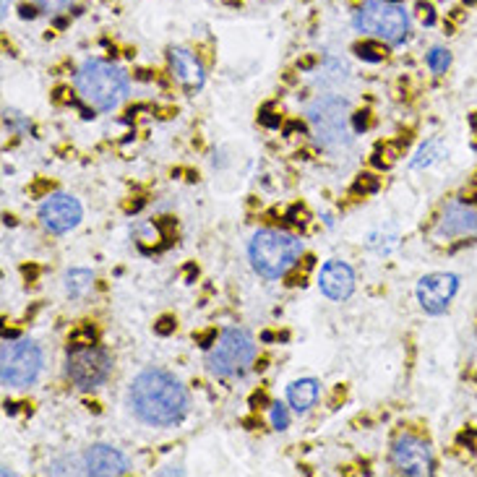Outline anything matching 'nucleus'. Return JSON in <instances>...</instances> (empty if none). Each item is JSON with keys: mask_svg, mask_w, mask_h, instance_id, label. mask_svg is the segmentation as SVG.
<instances>
[{"mask_svg": "<svg viewBox=\"0 0 477 477\" xmlns=\"http://www.w3.org/2000/svg\"><path fill=\"white\" fill-rule=\"evenodd\" d=\"M8 3L11 0H3V16H8Z\"/></svg>", "mask_w": 477, "mask_h": 477, "instance_id": "obj_23", "label": "nucleus"}, {"mask_svg": "<svg viewBox=\"0 0 477 477\" xmlns=\"http://www.w3.org/2000/svg\"><path fill=\"white\" fill-rule=\"evenodd\" d=\"M84 472L99 475V477L126 475V472H128V459H126L118 449L107 446V443H94L84 457Z\"/></svg>", "mask_w": 477, "mask_h": 477, "instance_id": "obj_13", "label": "nucleus"}, {"mask_svg": "<svg viewBox=\"0 0 477 477\" xmlns=\"http://www.w3.org/2000/svg\"><path fill=\"white\" fill-rule=\"evenodd\" d=\"M32 3H37V6L44 11H60V8H66L71 0H32Z\"/></svg>", "mask_w": 477, "mask_h": 477, "instance_id": "obj_22", "label": "nucleus"}, {"mask_svg": "<svg viewBox=\"0 0 477 477\" xmlns=\"http://www.w3.org/2000/svg\"><path fill=\"white\" fill-rule=\"evenodd\" d=\"M170 71H172V76L178 78L186 89H191V92L204 86V78H206L204 66H201L196 55L191 50H186V47L170 50Z\"/></svg>", "mask_w": 477, "mask_h": 477, "instance_id": "obj_15", "label": "nucleus"}, {"mask_svg": "<svg viewBox=\"0 0 477 477\" xmlns=\"http://www.w3.org/2000/svg\"><path fill=\"white\" fill-rule=\"evenodd\" d=\"M441 157V144L438 141H428L425 146H420V152L415 154V159H412V170H423V167H430Z\"/></svg>", "mask_w": 477, "mask_h": 477, "instance_id": "obj_18", "label": "nucleus"}, {"mask_svg": "<svg viewBox=\"0 0 477 477\" xmlns=\"http://www.w3.org/2000/svg\"><path fill=\"white\" fill-rule=\"evenodd\" d=\"M76 92L89 107L99 112L115 110L128 94V76L107 60H86L76 71Z\"/></svg>", "mask_w": 477, "mask_h": 477, "instance_id": "obj_2", "label": "nucleus"}, {"mask_svg": "<svg viewBox=\"0 0 477 477\" xmlns=\"http://www.w3.org/2000/svg\"><path fill=\"white\" fill-rule=\"evenodd\" d=\"M128 404L146 425H172L188 409V394L175 375L164 370H144L128 389Z\"/></svg>", "mask_w": 477, "mask_h": 477, "instance_id": "obj_1", "label": "nucleus"}, {"mask_svg": "<svg viewBox=\"0 0 477 477\" xmlns=\"http://www.w3.org/2000/svg\"><path fill=\"white\" fill-rule=\"evenodd\" d=\"M318 287L329 300H347L355 290V274L344 261H326L318 274Z\"/></svg>", "mask_w": 477, "mask_h": 477, "instance_id": "obj_12", "label": "nucleus"}, {"mask_svg": "<svg viewBox=\"0 0 477 477\" xmlns=\"http://www.w3.org/2000/svg\"><path fill=\"white\" fill-rule=\"evenodd\" d=\"M303 253V243L295 235L282 230H261L253 235L248 256L250 264L266 279H279L298 264Z\"/></svg>", "mask_w": 477, "mask_h": 477, "instance_id": "obj_3", "label": "nucleus"}, {"mask_svg": "<svg viewBox=\"0 0 477 477\" xmlns=\"http://www.w3.org/2000/svg\"><path fill=\"white\" fill-rule=\"evenodd\" d=\"M256 358V342L246 329H224L206 355V366L214 375H235L248 370Z\"/></svg>", "mask_w": 477, "mask_h": 477, "instance_id": "obj_6", "label": "nucleus"}, {"mask_svg": "<svg viewBox=\"0 0 477 477\" xmlns=\"http://www.w3.org/2000/svg\"><path fill=\"white\" fill-rule=\"evenodd\" d=\"M272 425L277 430H284V428L290 425V415H287V409L282 407V404H272Z\"/></svg>", "mask_w": 477, "mask_h": 477, "instance_id": "obj_20", "label": "nucleus"}, {"mask_svg": "<svg viewBox=\"0 0 477 477\" xmlns=\"http://www.w3.org/2000/svg\"><path fill=\"white\" fill-rule=\"evenodd\" d=\"M355 29L389 44H399L409 35V13L394 0H366L355 13Z\"/></svg>", "mask_w": 477, "mask_h": 477, "instance_id": "obj_5", "label": "nucleus"}, {"mask_svg": "<svg viewBox=\"0 0 477 477\" xmlns=\"http://www.w3.org/2000/svg\"><path fill=\"white\" fill-rule=\"evenodd\" d=\"M42 352L32 339H16L3 344V384L26 389L40 378Z\"/></svg>", "mask_w": 477, "mask_h": 477, "instance_id": "obj_7", "label": "nucleus"}, {"mask_svg": "<svg viewBox=\"0 0 477 477\" xmlns=\"http://www.w3.org/2000/svg\"><path fill=\"white\" fill-rule=\"evenodd\" d=\"M457 292H459V277H457V274L435 272L418 282V300H420V306H423V310L430 315L443 313Z\"/></svg>", "mask_w": 477, "mask_h": 477, "instance_id": "obj_11", "label": "nucleus"}, {"mask_svg": "<svg viewBox=\"0 0 477 477\" xmlns=\"http://www.w3.org/2000/svg\"><path fill=\"white\" fill-rule=\"evenodd\" d=\"M308 123L313 128L315 144L321 149L337 152L349 144V104L342 97L321 94L308 104Z\"/></svg>", "mask_w": 477, "mask_h": 477, "instance_id": "obj_4", "label": "nucleus"}, {"mask_svg": "<svg viewBox=\"0 0 477 477\" xmlns=\"http://www.w3.org/2000/svg\"><path fill=\"white\" fill-rule=\"evenodd\" d=\"M84 217V209L78 204V198L71 193H50L40 206V222L42 227L52 235H66L76 227Z\"/></svg>", "mask_w": 477, "mask_h": 477, "instance_id": "obj_9", "label": "nucleus"}, {"mask_svg": "<svg viewBox=\"0 0 477 477\" xmlns=\"http://www.w3.org/2000/svg\"><path fill=\"white\" fill-rule=\"evenodd\" d=\"M392 461L401 475L420 477V475H430V472H433V454H430V446H428L423 438H418V435L401 433L399 438L394 441Z\"/></svg>", "mask_w": 477, "mask_h": 477, "instance_id": "obj_10", "label": "nucleus"}, {"mask_svg": "<svg viewBox=\"0 0 477 477\" xmlns=\"http://www.w3.org/2000/svg\"><path fill=\"white\" fill-rule=\"evenodd\" d=\"M355 52H358L360 58L373 60V63H378V60L384 58V55H381V52L375 50V47H370V44H358V47H355Z\"/></svg>", "mask_w": 477, "mask_h": 477, "instance_id": "obj_21", "label": "nucleus"}, {"mask_svg": "<svg viewBox=\"0 0 477 477\" xmlns=\"http://www.w3.org/2000/svg\"><path fill=\"white\" fill-rule=\"evenodd\" d=\"M477 235V209L467 204H452L438 222V238H467Z\"/></svg>", "mask_w": 477, "mask_h": 477, "instance_id": "obj_14", "label": "nucleus"}, {"mask_svg": "<svg viewBox=\"0 0 477 477\" xmlns=\"http://www.w3.org/2000/svg\"><path fill=\"white\" fill-rule=\"evenodd\" d=\"M425 63L433 73H446V68L452 66V52L443 50V47H433V50L428 52Z\"/></svg>", "mask_w": 477, "mask_h": 477, "instance_id": "obj_19", "label": "nucleus"}, {"mask_svg": "<svg viewBox=\"0 0 477 477\" xmlns=\"http://www.w3.org/2000/svg\"><path fill=\"white\" fill-rule=\"evenodd\" d=\"M110 368L112 366H110L107 352L94 347V344H76V347L68 352V363H66L68 378L81 392L97 389V386L110 375Z\"/></svg>", "mask_w": 477, "mask_h": 477, "instance_id": "obj_8", "label": "nucleus"}, {"mask_svg": "<svg viewBox=\"0 0 477 477\" xmlns=\"http://www.w3.org/2000/svg\"><path fill=\"white\" fill-rule=\"evenodd\" d=\"M318 399V381L315 378H298L287 386V401L295 412H308Z\"/></svg>", "mask_w": 477, "mask_h": 477, "instance_id": "obj_16", "label": "nucleus"}, {"mask_svg": "<svg viewBox=\"0 0 477 477\" xmlns=\"http://www.w3.org/2000/svg\"><path fill=\"white\" fill-rule=\"evenodd\" d=\"M92 282L94 274L89 269H71L66 274V292H68L71 298H84L86 292L92 290Z\"/></svg>", "mask_w": 477, "mask_h": 477, "instance_id": "obj_17", "label": "nucleus"}]
</instances>
